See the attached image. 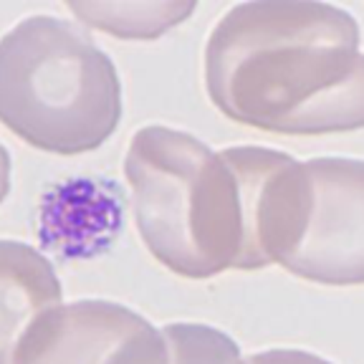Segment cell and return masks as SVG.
<instances>
[{"mask_svg": "<svg viewBox=\"0 0 364 364\" xmlns=\"http://www.w3.org/2000/svg\"><path fill=\"white\" fill-rule=\"evenodd\" d=\"M205 89L228 119L263 132L364 129L357 21L316 0L238 3L205 46Z\"/></svg>", "mask_w": 364, "mask_h": 364, "instance_id": "6da1fadb", "label": "cell"}, {"mask_svg": "<svg viewBox=\"0 0 364 364\" xmlns=\"http://www.w3.org/2000/svg\"><path fill=\"white\" fill-rule=\"evenodd\" d=\"M124 175L147 250L182 279L245 271L248 218L235 147L213 152L198 136L144 127L132 136Z\"/></svg>", "mask_w": 364, "mask_h": 364, "instance_id": "7a4b0ae2", "label": "cell"}, {"mask_svg": "<svg viewBox=\"0 0 364 364\" xmlns=\"http://www.w3.org/2000/svg\"><path fill=\"white\" fill-rule=\"evenodd\" d=\"M122 122L117 66L89 33L28 16L0 36V124L53 154L99 149Z\"/></svg>", "mask_w": 364, "mask_h": 364, "instance_id": "3957f363", "label": "cell"}, {"mask_svg": "<svg viewBox=\"0 0 364 364\" xmlns=\"http://www.w3.org/2000/svg\"><path fill=\"white\" fill-rule=\"evenodd\" d=\"M311 213L284 268L324 286L364 284V159H306Z\"/></svg>", "mask_w": 364, "mask_h": 364, "instance_id": "277c9868", "label": "cell"}, {"mask_svg": "<svg viewBox=\"0 0 364 364\" xmlns=\"http://www.w3.org/2000/svg\"><path fill=\"white\" fill-rule=\"evenodd\" d=\"M16 364H170L165 334L114 301L61 304L23 339Z\"/></svg>", "mask_w": 364, "mask_h": 364, "instance_id": "5b68a950", "label": "cell"}, {"mask_svg": "<svg viewBox=\"0 0 364 364\" xmlns=\"http://www.w3.org/2000/svg\"><path fill=\"white\" fill-rule=\"evenodd\" d=\"M61 281L43 253L0 240V364H16L23 339L38 318L61 306Z\"/></svg>", "mask_w": 364, "mask_h": 364, "instance_id": "8992f818", "label": "cell"}, {"mask_svg": "<svg viewBox=\"0 0 364 364\" xmlns=\"http://www.w3.org/2000/svg\"><path fill=\"white\" fill-rule=\"evenodd\" d=\"M81 23L117 38L152 41L180 26L195 13L198 3L177 0H134V3H66Z\"/></svg>", "mask_w": 364, "mask_h": 364, "instance_id": "52a82bcc", "label": "cell"}, {"mask_svg": "<svg viewBox=\"0 0 364 364\" xmlns=\"http://www.w3.org/2000/svg\"><path fill=\"white\" fill-rule=\"evenodd\" d=\"M162 334L170 364H248L230 336L208 324H167Z\"/></svg>", "mask_w": 364, "mask_h": 364, "instance_id": "ba28073f", "label": "cell"}, {"mask_svg": "<svg viewBox=\"0 0 364 364\" xmlns=\"http://www.w3.org/2000/svg\"><path fill=\"white\" fill-rule=\"evenodd\" d=\"M248 364H331V362H326V359L316 357L311 352H301V349H271V352L250 354Z\"/></svg>", "mask_w": 364, "mask_h": 364, "instance_id": "9c48e42d", "label": "cell"}, {"mask_svg": "<svg viewBox=\"0 0 364 364\" xmlns=\"http://www.w3.org/2000/svg\"><path fill=\"white\" fill-rule=\"evenodd\" d=\"M8 190H11V154L0 144V203L6 200Z\"/></svg>", "mask_w": 364, "mask_h": 364, "instance_id": "30bf717a", "label": "cell"}]
</instances>
